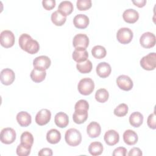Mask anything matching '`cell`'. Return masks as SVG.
Here are the masks:
<instances>
[{"mask_svg": "<svg viewBox=\"0 0 156 156\" xmlns=\"http://www.w3.org/2000/svg\"><path fill=\"white\" fill-rule=\"evenodd\" d=\"M19 46L23 51L29 54H34L40 49L38 42L34 40L29 34H23L19 37Z\"/></svg>", "mask_w": 156, "mask_h": 156, "instance_id": "obj_1", "label": "cell"}, {"mask_svg": "<svg viewBox=\"0 0 156 156\" xmlns=\"http://www.w3.org/2000/svg\"><path fill=\"white\" fill-rule=\"evenodd\" d=\"M66 143L71 146H76L82 141V135L76 129L71 128L67 130L65 134Z\"/></svg>", "mask_w": 156, "mask_h": 156, "instance_id": "obj_2", "label": "cell"}, {"mask_svg": "<svg viewBox=\"0 0 156 156\" xmlns=\"http://www.w3.org/2000/svg\"><path fill=\"white\" fill-rule=\"evenodd\" d=\"M77 89L81 94L85 96L89 95L94 89V83L91 78H83L78 83Z\"/></svg>", "mask_w": 156, "mask_h": 156, "instance_id": "obj_3", "label": "cell"}, {"mask_svg": "<svg viewBox=\"0 0 156 156\" xmlns=\"http://www.w3.org/2000/svg\"><path fill=\"white\" fill-rule=\"evenodd\" d=\"M141 68L145 70H154L156 67V54L151 52L142 57L140 62Z\"/></svg>", "mask_w": 156, "mask_h": 156, "instance_id": "obj_4", "label": "cell"}, {"mask_svg": "<svg viewBox=\"0 0 156 156\" xmlns=\"http://www.w3.org/2000/svg\"><path fill=\"white\" fill-rule=\"evenodd\" d=\"M133 34L132 30L128 27L120 28L116 34V38L118 41L122 44L129 43L133 38Z\"/></svg>", "mask_w": 156, "mask_h": 156, "instance_id": "obj_5", "label": "cell"}, {"mask_svg": "<svg viewBox=\"0 0 156 156\" xmlns=\"http://www.w3.org/2000/svg\"><path fill=\"white\" fill-rule=\"evenodd\" d=\"M15 35L9 30H4L1 32L0 35L1 45L5 48H9L13 46L15 43Z\"/></svg>", "mask_w": 156, "mask_h": 156, "instance_id": "obj_6", "label": "cell"}, {"mask_svg": "<svg viewBox=\"0 0 156 156\" xmlns=\"http://www.w3.org/2000/svg\"><path fill=\"white\" fill-rule=\"evenodd\" d=\"M16 132L10 127H6L2 129L1 132L0 140L1 141L5 144L13 143L16 139Z\"/></svg>", "mask_w": 156, "mask_h": 156, "instance_id": "obj_7", "label": "cell"}, {"mask_svg": "<svg viewBox=\"0 0 156 156\" xmlns=\"http://www.w3.org/2000/svg\"><path fill=\"white\" fill-rule=\"evenodd\" d=\"M51 64V59L46 55H40L34 58L33 66L35 69L40 71H46Z\"/></svg>", "mask_w": 156, "mask_h": 156, "instance_id": "obj_8", "label": "cell"}, {"mask_svg": "<svg viewBox=\"0 0 156 156\" xmlns=\"http://www.w3.org/2000/svg\"><path fill=\"white\" fill-rule=\"evenodd\" d=\"M140 44L144 48H151L154 47L156 43L155 35L150 32L143 33L140 38Z\"/></svg>", "mask_w": 156, "mask_h": 156, "instance_id": "obj_9", "label": "cell"}, {"mask_svg": "<svg viewBox=\"0 0 156 156\" xmlns=\"http://www.w3.org/2000/svg\"><path fill=\"white\" fill-rule=\"evenodd\" d=\"M73 44L75 49H86L89 44V38L86 34H78L74 37Z\"/></svg>", "mask_w": 156, "mask_h": 156, "instance_id": "obj_10", "label": "cell"}, {"mask_svg": "<svg viewBox=\"0 0 156 156\" xmlns=\"http://www.w3.org/2000/svg\"><path fill=\"white\" fill-rule=\"evenodd\" d=\"M116 82L118 87L124 91H129L133 88V81L130 77L127 75L119 76Z\"/></svg>", "mask_w": 156, "mask_h": 156, "instance_id": "obj_11", "label": "cell"}, {"mask_svg": "<svg viewBox=\"0 0 156 156\" xmlns=\"http://www.w3.org/2000/svg\"><path fill=\"white\" fill-rule=\"evenodd\" d=\"M51 118L50 110L46 108L40 110L35 116V122L39 126H44L48 124Z\"/></svg>", "mask_w": 156, "mask_h": 156, "instance_id": "obj_12", "label": "cell"}, {"mask_svg": "<svg viewBox=\"0 0 156 156\" xmlns=\"http://www.w3.org/2000/svg\"><path fill=\"white\" fill-rule=\"evenodd\" d=\"M15 79L14 71L10 68H5L1 71V82L3 85H11Z\"/></svg>", "mask_w": 156, "mask_h": 156, "instance_id": "obj_13", "label": "cell"}, {"mask_svg": "<svg viewBox=\"0 0 156 156\" xmlns=\"http://www.w3.org/2000/svg\"><path fill=\"white\" fill-rule=\"evenodd\" d=\"M104 139L107 145L114 146L119 142V135L116 130L110 129L105 132Z\"/></svg>", "mask_w": 156, "mask_h": 156, "instance_id": "obj_14", "label": "cell"}, {"mask_svg": "<svg viewBox=\"0 0 156 156\" xmlns=\"http://www.w3.org/2000/svg\"><path fill=\"white\" fill-rule=\"evenodd\" d=\"M122 18L126 23L133 24L138 21L139 18V13L135 9H128L124 11Z\"/></svg>", "mask_w": 156, "mask_h": 156, "instance_id": "obj_15", "label": "cell"}, {"mask_svg": "<svg viewBox=\"0 0 156 156\" xmlns=\"http://www.w3.org/2000/svg\"><path fill=\"white\" fill-rule=\"evenodd\" d=\"M89 18L84 14H78L73 19V24L76 28L85 29L89 24Z\"/></svg>", "mask_w": 156, "mask_h": 156, "instance_id": "obj_16", "label": "cell"}, {"mask_svg": "<svg viewBox=\"0 0 156 156\" xmlns=\"http://www.w3.org/2000/svg\"><path fill=\"white\" fill-rule=\"evenodd\" d=\"M97 74L102 78L107 77L111 73L112 68L110 65L107 62H102L99 63L96 68Z\"/></svg>", "mask_w": 156, "mask_h": 156, "instance_id": "obj_17", "label": "cell"}, {"mask_svg": "<svg viewBox=\"0 0 156 156\" xmlns=\"http://www.w3.org/2000/svg\"><path fill=\"white\" fill-rule=\"evenodd\" d=\"M16 121L21 127H27L32 122L31 115L25 111H21L16 115Z\"/></svg>", "mask_w": 156, "mask_h": 156, "instance_id": "obj_18", "label": "cell"}, {"mask_svg": "<svg viewBox=\"0 0 156 156\" xmlns=\"http://www.w3.org/2000/svg\"><path fill=\"white\" fill-rule=\"evenodd\" d=\"M87 132L90 138H96L99 136L101 132L100 124L96 121L91 122L87 127Z\"/></svg>", "mask_w": 156, "mask_h": 156, "instance_id": "obj_19", "label": "cell"}, {"mask_svg": "<svg viewBox=\"0 0 156 156\" xmlns=\"http://www.w3.org/2000/svg\"><path fill=\"white\" fill-rule=\"evenodd\" d=\"M138 140L137 133L130 129L126 130L123 133V140L124 143L128 145L135 144Z\"/></svg>", "mask_w": 156, "mask_h": 156, "instance_id": "obj_20", "label": "cell"}, {"mask_svg": "<svg viewBox=\"0 0 156 156\" xmlns=\"http://www.w3.org/2000/svg\"><path fill=\"white\" fill-rule=\"evenodd\" d=\"M54 122L58 127L65 128L69 123L68 116L64 112H58L55 115Z\"/></svg>", "mask_w": 156, "mask_h": 156, "instance_id": "obj_21", "label": "cell"}, {"mask_svg": "<svg viewBox=\"0 0 156 156\" xmlns=\"http://www.w3.org/2000/svg\"><path fill=\"white\" fill-rule=\"evenodd\" d=\"M73 3L69 1H62L58 7V11L60 12L62 15L66 16L70 15L73 11Z\"/></svg>", "mask_w": 156, "mask_h": 156, "instance_id": "obj_22", "label": "cell"}, {"mask_svg": "<svg viewBox=\"0 0 156 156\" xmlns=\"http://www.w3.org/2000/svg\"><path fill=\"white\" fill-rule=\"evenodd\" d=\"M72 57L77 63L84 62L88 57V53L85 49H75L73 52Z\"/></svg>", "mask_w": 156, "mask_h": 156, "instance_id": "obj_23", "label": "cell"}, {"mask_svg": "<svg viewBox=\"0 0 156 156\" xmlns=\"http://www.w3.org/2000/svg\"><path fill=\"white\" fill-rule=\"evenodd\" d=\"M88 118V110H75L73 119L76 124H80L83 123Z\"/></svg>", "mask_w": 156, "mask_h": 156, "instance_id": "obj_24", "label": "cell"}, {"mask_svg": "<svg viewBox=\"0 0 156 156\" xmlns=\"http://www.w3.org/2000/svg\"><path fill=\"white\" fill-rule=\"evenodd\" d=\"M143 115L139 112H133L129 116L130 124L134 127H140L143 122Z\"/></svg>", "mask_w": 156, "mask_h": 156, "instance_id": "obj_25", "label": "cell"}, {"mask_svg": "<svg viewBox=\"0 0 156 156\" xmlns=\"http://www.w3.org/2000/svg\"><path fill=\"white\" fill-rule=\"evenodd\" d=\"M46 140L51 144H57L61 140V133L58 130L52 129L47 132Z\"/></svg>", "mask_w": 156, "mask_h": 156, "instance_id": "obj_26", "label": "cell"}, {"mask_svg": "<svg viewBox=\"0 0 156 156\" xmlns=\"http://www.w3.org/2000/svg\"><path fill=\"white\" fill-rule=\"evenodd\" d=\"M103 145L99 141H94L90 143L88 146V152L93 156L101 155L103 152Z\"/></svg>", "mask_w": 156, "mask_h": 156, "instance_id": "obj_27", "label": "cell"}, {"mask_svg": "<svg viewBox=\"0 0 156 156\" xmlns=\"http://www.w3.org/2000/svg\"><path fill=\"white\" fill-rule=\"evenodd\" d=\"M51 19L54 24L57 26H61L65 24L66 20V16H64L60 12L57 10L51 14Z\"/></svg>", "mask_w": 156, "mask_h": 156, "instance_id": "obj_28", "label": "cell"}, {"mask_svg": "<svg viewBox=\"0 0 156 156\" xmlns=\"http://www.w3.org/2000/svg\"><path fill=\"white\" fill-rule=\"evenodd\" d=\"M46 76V71H40L37 69L32 70L30 76L31 79L36 83H40L44 80Z\"/></svg>", "mask_w": 156, "mask_h": 156, "instance_id": "obj_29", "label": "cell"}, {"mask_svg": "<svg viewBox=\"0 0 156 156\" xmlns=\"http://www.w3.org/2000/svg\"><path fill=\"white\" fill-rule=\"evenodd\" d=\"M76 68L80 73L86 74L91 72L93 68V65L91 62L87 59L84 62L77 63L76 64Z\"/></svg>", "mask_w": 156, "mask_h": 156, "instance_id": "obj_30", "label": "cell"}, {"mask_svg": "<svg viewBox=\"0 0 156 156\" xmlns=\"http://www.w3.org/2000/svg\"><path fill=\"white\" fill-rule=\"evenodd\" d=\"M91 54L94 58L101 59L106 56L107 51L104 46L101 45H96L92 48Z\"/></svg>", "mask_w": 156, "mask_h": 156, "instance_id": "obj_31", "label": "cell"}, {"mask_svg": "<svg viewBox=\"0 0 156 156\" xmlns=\"http://www.w3.org/2000/svg\"><path fill=\"white\" fill-rule=\"evenodd\" d=\"M109 97V93L108 91L105 88H100L96 91L95 99L100 103L105 102Z\"/></svg>", "mask_w": 156, "mask_h": 156, "instance_id": "obj_32", "label": "cell"}, {"mask_svg": "<svg viewBox=\"0 0 156 156\" xmlns=\"http://www.w3.org/2000/svg\"><path fill=\"white\" fill-rule=\"evenodd\" d=\"M20 140L21 143L32 146L34 143V136L31 133L26 131L21 134Z\"/></svg>", "mask_w": 156, "mask_h": 156, "instance_id": "obj_33", "label": "cell"}, {"mask_svg": "<svg viewBox=\"0 0 156 156\" xmlns=\"http://www.w3.org/2000/svg\"><path fill=\"white\" fill-rule=\"evenodd\" d=\"M129 107L127 104L124 103L120 104L114 109V114L118 117H122L127 115L128 113Z\"/></svg>", "mask_w": 156, "mask_h": 156, "instance_id": "obj_34", "label": "cell"}, {"mask_svg": "<svg viewBox=\"0 0 156 156\" xmlns=\"http://www.w3.org/2000/svg\"><path fill=\"white\" fill-rule=\"evenodd\" d=\"M32 146L20 143L16 147V154L19 156H27L30 154Z\"/></svg>", "mask_w": 156, "mask_h": 156, "instance_id": "obj_35", "label": "cell"}, {"mask_svg": "<svg viewBox=\"0 0 156 156\" xmlns=\"http://www.w3.org/2000/svg\"><path fill=\"white\" fill-rule=\"evenodd\" d=\"M92 5L91 0H77L76 2V6L78 10H87L91 8Z\"/></svg>", "mask_w": 156, "mask_h": 156, "instance_id": "obj_36", "label": "cell"}, {"mask_svg": "<svg viewBox=\"0 0 156 156\" xmlns=\"http://www.w3.org/2000/svg\"><path fill=\"white\" fill-rule=\"evenodd\" d=\"M89 108L88 102L85 99H80L78 101L74 106L75 110H88Z\"/></svg>", "mask_w": 156, "mask_h": 156, "instance_id": "obj_37", "label": "cell"}, {"mask_svg": "<svg viewBox=\"0 0 156 156\" xmlns=\"http://www.w3.org/2000/svg\"><path fill=\"white\" fill-rule=\"evenodd\" d=\"M147 124L149 128L152 129H156V124H155V113H152L150 114L147 119Z\"/></svg>", "mask_w": 156, "mask_h": 156, "instance_id": "obj_38", "label": "cell"}, {"mask_svg": "<svg viewBox=\"0 0 156 156\" xmlns=\"http://www.w3.org/2000/svg\"><path fill=\"white\" fill-rule=\"evenodd\" d=\"M56 2L55 0H43L42 5L44 9L47 10H52L55 6Z\"/></svg>", "mask_w": 156, "mask_h": 156, "instance_id": "obj_39", "label": "cell"}, {"mask_svg": "<svg viewBox=\"0 0 156 156\" xmlns=\"http://www.w3.org/2000/svg\"><path fill=\"white\" fill-rule=\"evenodd\" d=\"M127 154V149L124 147H118L113 152V156H126Z\"/></svg>", "mask_w": 156, "mask_h": 156, "instance_id": "obj_40", "label": "cell"}, {"mask_svg": "<svg viewBox=\"0 0 156 156\" xmlns=\"http://www.w3.org/2000/svg\"><path fill=\"white\" fill-rule=\"evenodd\" d=\"M38 155L40 156H43V155H49L51 156L52 155V151L51 149L48 148V147H44L41 149L38 153Z\"/></svg>", "mask_w": 156, "mask_h": 156, "instance_id": "obj_41", "label": "cell"}, {"mask_svg": "<svg viewBox=\"0 0 156 156\" xmlns=\"http://www.w3.org/2000/svg\"><path fill=\"white\" fill-rule=\"evenodd\" d=\"M129 156L131 155H137V156H141L143 155V153L141 151V149L138 147H133L132 148L130 151L129 152L128 154Z\"/></svg>", "mask_w": 156, "mask_h": 156, "instance_id": "obj_42", "label": "cell"}, {"mask_svg": "<svg viewBox=\"0 0 156 156\" xmlns=\"http://www.w3.org/2000/svg\"><path fill=\"white\" fill-rule=\"evenodd\" d=\"M132 2L138 7H143L145 5L146 3V0H136V1H132Z\"/></svg>", "mask_w": 156, "mask_h": 156, "instance_id": "obj_43", "label": "cell"}]
</instances>
